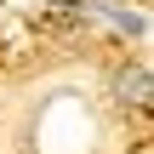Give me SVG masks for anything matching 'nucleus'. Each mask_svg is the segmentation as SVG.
<instances>
[{
    "label": "nucleus",
    "mask_w": 154,
    "mask_h": 154,
    "mask_svg": "<svg viewBox=\"0 0 154 154\" xmlns=\"http://www.w3.org/2000/svg\"><path fill=\"white\" fill-rule=\"evenodd\" d=\"M149 91H154L149 63H131V69H120V74H114V97H120V103H131V109H149Z\"/></svg>",
    "instance_id": "nucleus-1"
}]
</instances>
